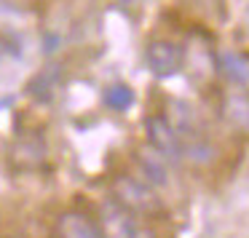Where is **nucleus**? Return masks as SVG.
Masks as SVG:
<instances>
[{
	"instance_id": "f257e3e1",
	"label": "nucleus",
	"mask_w": 249,
	"mask_h": 238,
	"mask_svg": "<svg viewBox=\"0 0 249 238\" xmlns=\"http://www.w3.org/2000/svg\"><path fill=\"white\" fill-rule=\"evenodd\" d=\"M113 198L118 204H124L131 214H153L158 211V195L145 179L129 177V174H121L113 182Z\"/></svg>"
},
{
	"instance_id": "7ed1b4c3",
	"label": "nucleus",
	"mask_w": 249,
	"mask_h": 238,
	"mask_svg": "<svg viewBox=\"0 0 249 238\" xmlns=\"http://www.w3.org/2000/svg\"><path fill=\"white\" fill-rule=\"evenodd\" d=\"M99 233L102 238H131L137 233V220L124 204H118L115 198H105L99 206Z\"/></svg>"
},
{
	"instance_id": "20e7f679",
	"label": "nucleus",
	"mask_w": 249,
	"mask_h": 238,
	"mask_svg": "<svg viewBox=\"0 0 249 238\" xmlns=\"http://www.w3.org/2000/svg\"><path fill=\"white\" fill-rule=\"evenodd\" d=\"M145 134L150 147L163 158V161H177L182 155V139L174 131V126L169 123L163 115H147L145 118Z\"/></svg>"
},
{
	"instance_id": "9b49d317",
	"label": "nucleus",
	"mask_w": 249,
	"mask_h": 238,
	"mask_svg": "<svg viewBox=\"0 0 249 238\" xmlns=\"http://www.w3.org/2000/svg\"><path fill=\"white\" fill-rule=\"evenodd\" d=\"M134 88L126 86V83H113V86L105 88V104L115 113H126L134 104Z\"/></svg>"
},
{
	"instance_id": "f03ea898",
	"label": "nucleus",
	"mask_w": 249,
	"mask_h": 238,
	"mask_svg": "<svg viewBox=\"0 0 249 238\" xmlns=\"http://www.w3.org/2000/svg\"><path fill=\"white\" fill-rule=\"evenodd\" d=\"M145 62H147V67H150V72L156 78H172L182 70L185 49L177 46L174 40H166V38L150 40L147 49H145Z\"/></svg>"
},
{
	"instance_id": "0eeeda50",
	"label": "nucleus",
	"mask_w": 249,
	"mask_h": 238,
	"mask_svg": "<svg viewBox=\"0 0 249 238\" xmlns=\"http://www.w3.org/2000/svg\"><path fill=\"white\" fill-rule=\"evenodd\" d=\"M14 161L24 169H33V166H40L46 161V142L40 139L38 134H24L17 139L14 145Z\"/></svg>"
},
{
	"instance_id": "ddd939ff",
	"label": "nucleus",
	"mask_w": 249,
	"mask_h": 238,
	"mask_svg": "<svg viewBox=\"0 0 249 238\" xmlns=\"http://www.w3.org/2000/svg\"><path fill=\"white\" fill-rule=\"evenodd\" d=\"M131 238H156V233H153L150 227H137V233Z\"/></svg>"
},
{
	"instance_id": "423d86ee",
	"label": "nucleus",
	"mask_w": 249,
	"mask_h": 238,
	"mask_svg": "<svg viewBox=\"0 0 249 238\" xmlns=\"http://www.w3.org/2000/svg\"><path fill=\"white\" fill-rule=\"evenodd\" d=\"M222 115L233 129L249 134V91H231L222 102Z\"/></svg>"
},
{
	"instance_id": "1a4fd4ad",
	"label": "nucleus",
	"mask_w": 249,
	"mask_h": 238,
	"mask_svg": "<svg viewBox=\"0 0 249 238\" xmlns=\"http://www.w3.org/2000/svg\"><path fill=\"white\" fill-rule=\"evenodd\" d=\"M220 62V72L228 78L231 83L241 88H249V56L247 54H238V51H222L217 56Z\"/></svg>"
},
{
	"instance_id": "6e6552de",
	"label": "nucleus",
	"mask_w": 249,
	"mask_h": 238,
	"mask_svg": "<svg viewBox=\"0 0 249 238\" xmlns=\"http://www.w3.org/2000/svg\"><path fill=\"white\" fill-rule=\"evenodd\" d=\"M59 81H62V67L59 65H49L30 81L27 91H30V97L38 99V102H51L54 94H56V88H59Z\"/></svg>"
},
{
	"instance_id": "4468645a",
	"label": "nucleus",
	"mask_w": 249,
	"mask_h": 238,
	"mask_svg": "<svg viewBox=\"0 0 249 238\" xmlns=\"http://www.w3.org/2000/svg\"><path fill=\"white\" fill-rule=\"evenodd\" d=\"M124 3H131V0H124Z\"/></svg>"
},
{
	"instance_id": "39448f33",
	"label": "nucleus",
	"mask_w": 249,
	"mask_h": 238,
	"mask_svg": "<svg viewBox=\"0 0 249 238\" xmlns=\"http://www.w3.org/2000/svg\"><path fill=\"white\" fill-rule=\"evenodd\" d=\"M56 238H102L99 225L83 211H65L56 220Z\"/></svg>"
},
{
	"instance_id": "f8f14e48",
	"label": "nucleus",
	"mask_w": 249,
	"mask_h": 238,
	"mask_svg": "<svg viewBox=\"0 0 249 238\" xmlns=\"http://www.w3.org/2000/svg\"><path fill=\"white\" fill-rule=\"evenodd\" d=\"M8 54L19 56V40L6 33V35H0V56H8Z\"/></svg>"
},
{
	"instance_id": "9d476101",
	"label": "nucleus",
	"mask_w": 249,
	"mask_h": 238,
	"mask_svg": "<svg viewBox=\"0 0 249 238\" xmlns=\"http://www.w3.org/2000/svg\"><path fill=\"white\" fill-rule=\"evenodd\" d=\"M137 163H140V171L147 185H166V161L153 147L150 150H142Z\"/></svg>"
}]
</instances>
